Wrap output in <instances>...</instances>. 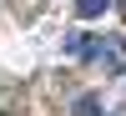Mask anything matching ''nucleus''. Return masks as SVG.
<instances>
[{"label":"nucleus","instance_id":"f257e3e1","mask_svg":"<svg viewBox=\"0 0 126 116\" xmlns=\"http://www.w3.org/2000/svg\"><path fill=\"white\" fill-rule=\"evenodd\" d=\"M66 50H71L76 61H101L111 76L126 71V46H121V40H106V35H71Z\"/></svg>","mask_w":126,"mask_h":116},{"label":"nucleus","instance_id":"f03ea898","mask_svg":"<svg viewBox=\"0 0 126 116\" xmlns=\"http://www.w3.org/2000/svg\"><path fill=\"white\" fill-rule=\"evenodd\" d=\"M71 116H106V111H101V96H96V91H81L76 106H71Z\"/></svg>","mask_w":126,"mask_h":116},{"label":"nucleus","instance_id":"7ed1b4c3","mask_svg":"<svg viewBox=\"0 0 126 116\" xmlns=\"http://www.w3.org/2000/svg\"><path fill=\"white\" fill-rule=\"evenodd\" d=\"M106 5H111V0H76V15H81V20H96Z\"/></svg>","mask_w":126,"mask_h":116}]
</instances>
